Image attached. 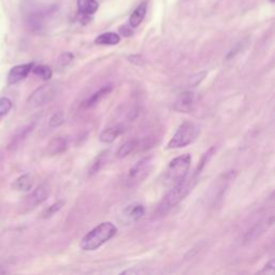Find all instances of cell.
Segmentation results:
<instances>
[{"label": "cell", "instance_id": "obj_1", "mask_svg": "<svg viewBox=\"0 0 275 275\" xmlns=\"http://www.w3.org/2000/svg\"><path fill=\"white\" fill-rule=\"evenodd\" d=\"M200 171H201V168H199L190 177L188 176L185 177L183 181L175 184L174 186H172V188L169 190V192L162 200L159 206V210H161L162 212H166L169 209L173 208V206L180 203L181 201H183L196 186Z\"/></svg>", "mask_w": 275, "mask_h": 275}, {"label": "cell", "instance_id": "obj_2", "mask_svg": "<svg viewBox=\"0 0 275 275\" xmlns=\"http://www.w3.org/2000/svg\"><path fill=\"white\" fill-rule=\"evenodd\" d=\"M118 232V228L112 223H102L95 227L81 240L80 246L84 251H95L111 240Z\"/></svg>", "mask_w": 275, "mask_h": 275}, {"label": "cell", "instance_id": "obj_3", "mask_svg": "<svg viewBox=\"0 0 275 275\" xmlns=\"http://www.w3.org/2000/svg\"><path fill=\"white\" fill-rule=\"evenodd\" d=\"M191 163V156L185 154L172 159L164 171L163 182L169 186H174L175 184L183 181L187 177Z\"/></svg>", "mask_w": 275, "mask_h": 275}, {"label": "cell", "instance_id": "obj_4", "mask_svg": "<svg viewBox=\"0 0 275 275\" xmlns=\"http://www.w3.org/2000/svg\"><path fill=\"white\" fill-rule=\"evenodd\" d=\"M199 127L195 123L185 121L183 122L178 128L176 129L175 134L171 138L169 141L167 148L168 149H175V148H182L189 145L192 142L197 140L199 137Z\"/></svg>", "mask_w": 275, "mask_h": 275}, {"label": "cell", "instance_id": "obj_5", "mask_svg": "<svg viewBox=\"0 0 275 275\" xmlns=\"http://www.w3.org/2000/svg\"><path fill=\"white\" fill-rule=\"evenodd\" d=\"M60 89L61 85L58 82L42 85L30 95V97L28 98V105L32 108L43 107L57 97L60 93Z\"/></svg>", "mask_w": 275, "mask_h": 275}, {"label": "cell", "instance_id": "obj_6", "mask_svg": "<svg viewBox=\"0 0 275 275\" xmlns=\"http://www.w3.org/2000/svg\"><path fill=\"white\" fill-rule=\"evenodd\" d=\"M153 169V157H145L130 168L125 178V185L135 187L141 184L149 175Z\"/></svg>", "mask_w": 275, "mask_h": 275}, {"label": "cell", "instance_id": "obj_7", "mask_svg": "<svg viewBox=\"0 0 275 275\" xmlns=\"http://www.w3.org/2000/svg\"><path fill=\"white\" fill-rule=\"evenodd\" d=\"M274 223H275V212L268 213V214H266L259 222H257L255 225H254L253 228L246 233L245 241L246 242H251V241L256 240L261 235H264V233L269 229Z\"/></svg>", "mask_w": 275, "mask_h": 275}, {"label": "cell", "instance_id": "obj_8", "mask_svg": "<svg viewBox=\"0 0 275 275\" xmlns=\"http://www.w3.org/2000/svg\"><path fill=\"white\" fill-rule=\"evenodd\" d=\"M33 64H24L13 67L8 74V84L13 85L23 81L32 71Z\"/></svg>", "mask_w": 275, "mask_h": 275}, {"label": "cell", "instance_id": "obj_9", "mask_svg": "<svg viewBox=\"0 0 275 275\" xmlns=\"http://www.w3.org/2000/svg\"><path fill=\"white\" fill-rule=\"evenodd\" d=\"M145 214V208L141 203H132L127 205L125 210L123 211L122 216L124 217V221L127 223H135L138 222L140 218Z\"/></svg>", "mask_w": 275, "mask_h": 275}, {"label": "cell", "instance_id": "obj_10", "mask_svg": "<svg viewBox=\"0 0 275 275\" xmlns=\"http://www.w3.org/2000/svg\"><path fill=\"white\" fill-rule=\"evenodd\" d=\"M69 146V141L66 137H55L47 144V154L51 156L60 155L66 152Z\"/></svg>", "mask_w": 275, "mask_h": 275}, {"label": "cell", "instance_id": "obj_11", "mask_svg": "<svg viewBox=\"0 0 275 275\" xmlns=\"http://www.w3.org/2000/svg\"><path fill=\"white\" fill-rule=\"evenodd\" d=\"M195 105V94L192 92L182 93L175 102V109L180 112H189Z\"/></svg>", "mask_w": 275, "mask_h": 275}, {"label": "cell", "instance_id": "obj_12", "mask_svg": "<svg viewBox=\"0 0 275 275\" xmlns=\"http://www.w3.org/2000/svg\"><path fill=\"white\" fill-rule=\"evenodd\" d=\"M124 126L122 125H115L112 127H109L107 129L103 130V132L100 134L99 139L103 143H112L114 142L118 138L124 133Z\"/></svg>", "mask_w": 275, "mask_h": 275}, {"label": "cell", "instance_id": "obj_13", "mask_svg": "<svg viewBox=\"0 0 275 275\" xmlns=\"http://www.w3.org/2000/svg\"><path fill=\"white\" fill-rule=\"evenodd\" d=\"M47 197H49V190L43 185H41L38 188L33 190L31 196L29 197L28 200V206L29 208H36V206L40 205L41 203H43Z\"/></svg>", "mask_w": 275, "mask_h": 275}, {"label": "cell", "instance_id": "obj_14", "mask_svg": "<svg viewBox=\"0 0 275 275\" xmlns=\"http://www.w3.org/2000/svg\"><path fill=\"white\" fill-rule=\"evenodd\" d=\"M146 11H147L146 2H142L141 4L138 5L137 9L132 13V15L129 17V25L132 26L133 28H136V27L139 26L146 15Z\"/></svg>", "mask_w": 275, "mask_h": 275}, {"label": "cell", "instance_id": "obj_15", "mask_svg": "<svg viewBox=\"0 0 275 275\" xmlns=\"http://www.w3.org/2000/svg\"><path fill=\"white\" fill-rule=\"evenodd\" d=\"M99 3L97 0H78V10L82 15H93L97 12Z\"/></svg>", "mask_w": 275, "mask_h": 275}, {"label": "cell", "instance_id": "obj_16", "mask_svg": "<svg viewBox=\"0 0 275 275\" xmlns=\"http://www.w3.org/2000/svg\"><path fill=\"white\" fill-rule=\"evenodd\" d=\"M112 85H106L101 87L99 91L96 92L95 94H93L91 97L87 99V101L85 102V107L86 108H93L95 107L97 103H99L103 98L107 97V96L112 92Z\"/></svg>", "mask_w": 275, "mask_h": 275}, {"label": "cell", "instance_id": "obj_17", "mask_svg": "<svg viewBox=\"0 0 275 275\" xmlns=\"http://www.w3.org/2000/svg\"><path fill=\"white\" fill-rule=\"evenodd\" d=\"M121 42V37L116 32H106L98 36L95 40L96 44L99 45H116Z\"/></svg>", "mask_w": 275, "mask_h": 275}, {"label": "cell", "instance_id": "obj_18", "mask_svg": "<svg viewBox=\"0 0 275 275\" xmlns=\"http://www.w3.org/2000/svg\"><path fill=\"white\" fill-rule=\"evenodd\" d=\"M33 127H34L33 124H30V125L24 126L22 129L19 130V132H17L16 135L12 138L11 143L9 144L10 148H12V149L16 148L20 144V142H23L26 138L28 137V135L31 134V132L33 130Z\"/></svg>", "mask_w": 275, "mask_h": 275}, {"label": "cell", "instance_id": "obj_19", "mask_svg": "<svg viewBox=\"0 0 275 275\" xmlns=\"http://www.w3.org/2000/svg\"><path fill=\"white\" fill-rule=\"evenodd\" d=\"M33 185V180L30 174H23L13 183L12 187L18 191H28L31 189Z\"/></svg>", "mask_w": 275, "mask_h": 275}, {"label": "cell", "instance_id": "obj_20", "mask_svg": "<svg viewBox=\"0 0 275 275\" xmlns=\"http://www.w3.org/2000/svg\"><path fill=\"white\" fill-rule=\"evenodd\" d=\"M138 146H139V140L134 139L133 138V139H129L123 144V145L119 148L118 154L116 155H118L119 158H125L129 154H132L136 148H138Z\"/></svg>", "mask_w": 275, "mask_h": 275}, {"label": "cell", "instance_id": "obj_21", "mask_svg": "<svg viewBox=\"0 0 275 275\" xmlns=\"http://www.w3.org/2000/svg\"><path fill=\"white\" fill-rule=\"evenodd\" d=\"M32 72L37 75V77L41 78L44 81L50 80L53 75V70L51 69L50 66H45V65H40L34 67L32 69Z\"/></svg>", "mask_w": 275, "mask_h": 275}, {"label": "cell", "instance_id": "obj_22", "mask_svg": "<svg viewBox=\"0 0 275 275\" xmlns=\"http://www.w3.org/2000/svg\"><path fill=\"white\" fill-rule=\"evenodd\" d=\"M106 159H107V152L101 153L97 158H96L94 162L92 163L91 168H89V175H94L96 173H98V172L101 170V168L103 167V164L106 163Z\"/></svg>", "mask_w": 275, "mask_h": 275}, {"label": "cell", "instance_id": "obj_23", "mask_svg": "<svg viewBox=\"0 0 275 275\" xmlns=\"http://www.w3.org/2000/svg\"><path fill=\"white\" fill-rule=\"evenodd\" d=\"M12 107L13 103L9 98H0V123H1L3 118H5V116L9 114V112L12 110Z\"/></svg>", "mask_w": 275, "mask_h": 275}, {"label": "cell", "instance_id": "obj_24", "mask_svg": "<svg viewBox=\"0 0 275 275\" xmlns=\"http://www.w3.org/2000/svg\"><path fill=\"white\" fill-rule=\"evenodd\" d=\"M64 205V201H58L56 203H54L52 205H50L49 208L45 209L44 212L42 213V218H49V217H52L53 215L56 214V213L63 208Z\"/></svg>", "mask_w": 275, "mask_h": 275}, {"label": "cell", "instance_id": "obj_25", "mask_svg": "<svg viewBox=\"0 0 275 275\" xmlns=\"http://www.w3.org/2000/svg\"><path fill=\"white\" fill-rule=\"evenodd\" d=\"M64 123H65V115H64L63 111L55 112L52 115V118L50 119V126L53 127V128L59 127V126L63 125Z\"/></svg>", "mask_w": 275, "mask_h": 275}, {"label": "cell", "instance_id": "obj_26", "mask_svg": "<svg viewBox=\"0 0 275 275\" xmlns=\"http://www.w3.org/2000/svg\"><path fill=\"white\" fill-rule=\"evenodd\" d=\"M73 60V54L72 53H64L61 54L58 60H57V66L60 68V69H64L66 67H68L69 65H70L72 63Z\"/></svg>", "mask_w": 275, "mask_h": 275}, {"label": "cell", "instance_id": "obj_27", "mask_svg": "<svg viewBox=\"0 0 275 275\" xmlns=\"http://www.w3.org/2000/svg\"><path fill=\"white\" fill-rule=\"evenodd\" d=\"M259 273H268V274H275V258L270 260L264 268L263 270H260Z\"/></svg>", "mask_w": 275, "mask_h": 275}, {"label": "cell", "instance_id": "obj_28", "mask_svg": "<svg viewBox=\"0 0 275 275\" xmlns=\"http://www.w3.org/2000/svg\"><path fill=\"white\" fill-rule=\"evenodd\" d=\"M132 28H133V27H132ZM132 28H129L128 26H123V27H121L120 30H121V33L123 34V36L129 37V36H132V34H133Z\"/></svg>", "mask_w": 275, "mask_h": 275}, {"label": "cell", "instance_id": "obj_29", "mask_svg": "<svg viewBox=\"0 0 275 275\" xmlns=\"http://www.w3.org/2000/svg\"><path fill=\"white\" fill-rule=\"evenodd\" d=\"M271 1H272V2H275V0H271Z\"/></svg>", "mask_w": 275, "mask_h": 275}, {"label": "cell", "instance_id": "obj_30", "mask_svg": "<svg viewBox=\"0 0 275 275\" xmlns=\"http://www.w3.org/2000/svg\"><path fill=\"white\" fill-rule=\"evenodd\" d=\"M3 272H4V271H0V273H3Z\"/></svg>", "mask_w": 275, "mask_h": 275}]
</instances>
